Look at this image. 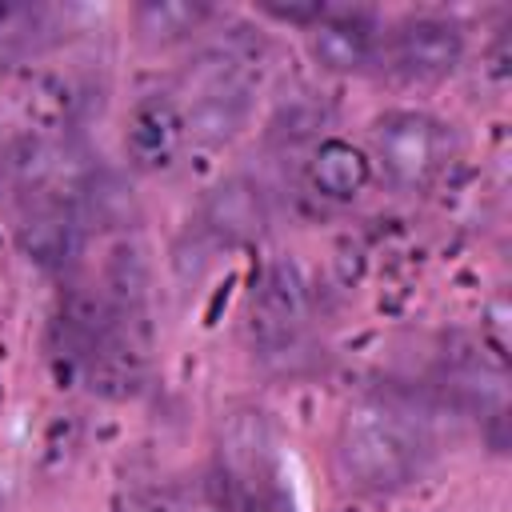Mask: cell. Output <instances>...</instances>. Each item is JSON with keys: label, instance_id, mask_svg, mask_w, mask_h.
Instances as JSON below:
<instances>
[{"label": "cell", "instance_id": "obj_1", "mask_svg": "<svg viewBox=\"0 0 512 512\" xmlns=\"http://www.w3.org/2000/svg\"><path fill=\"white\" fill-rule=\"evenodd\" d=\"M336 460L364 492H396L424 476L432 460L428 424L400 400L372 396L348 408L336 432Z\"/></svg>", "mask_w": 512, "mask_h": 512}, {"label": "cell", "instance_id": "obj_2", "mask_svg": "<svg viewBox=\"0 0 512 512\" xmlns=\"http://www.w3.org/2000/svg\"><path fill=\"white\" fill-rule=\"evenodd\" d=\"M184 124L188 136L220 148L228 144L252 116L256 84H260V40L232 32L220 44H208L184 72Z\"/></svg>", "mask_w": 512, "mask_h": 512}, {"label": "cell", "instance_id": "obj_3", "mask_svg": "<svg viewBox=\"0 0 512 512\" xmlns=\"http://www.w3.org/2000/svg\"><path fill=\"white\" fill-rule=\"evenodd\" d=\"M212 488L224 512H296L280 484L272 420L260 408H232L220 420Z\"/></svg>", "mask_w": 512, "mask_h": 512}, {"label": "cell", "instance_id": "obj_4", "mask_svg": "<svg viewBox=\"0 0 512 512\" xmlns=\"http://www.w3.org/2000/svg\"><path fill=\"white\" fill-rule=\"evenodd\" d=\"M372 148H376L384 176L396 188L424 192L456 160V132H452V124H444L428 112L396 108L372 124Z\"/></svg>", "mask_w": 512, "mask_h": 512}, {"label": "cell", "instance_id": "obj_5", "mask_svg": "<svg viewBox=\"0 0 512 512\" xmlns=\"http://www.w3.org/2000/svg\"><path fill=\"white\" fill-rule=\"evenodd\" d=\"M312 296H308V280L292 260H276L264 268L256 292H252V308H248V332L252 344L272 356L284 348L300 344V328L308 320Z\"/></svg>", "mask_w": 512, "mask_h": 512}, {"label": "cell", "instance_id": "obj_6", "mask_svg": "<svg viewBox=\"0 0 512 512\" xmlns=\"http://www.w3.org/2000/svg\"><path fill=\"white\" fill-rule=\"evenodd\" d=\"M464 56V32L444 16H408L384 40V64L400 80L428 84L444 80Z\"/></svg>", "mask_w": 512, "mask_h": 512}, {"label": "cell", "instance_id": "obj_7", "mask_svg": "<svg viewBox=\"0 0 512 512\" xmlns=\"http://www.w3.org/2000/svg\"><path fill=\"white\" fill-rule=\"evenodd\" d=\"M184 140H188V124H184V108L176 104L172 92H148L132 104L128 120H124V152L136 168H144V172L172 168Z\"/></svg>", "mask_w": 512, "mask_h": 512}, {"label": "cell", "instance_id": "obj_8", "mask_svg": "<svg viewBox=\"0 0 512 512\" xmlns=\"http://www.w3.org/2000/svg\"><path fill=\"white\" fill-rule=\"evenodd\" d=\"M308 52L328 72H360L380 52V24L364 8H328L308 28Z\"/></svg>", "mask_w": 512, "mask_h": 512}, {"label": "cell", "instance_id": "obj_9", "mask_svg": "<svg viewBox=\"0 0 512 512\" xmlns=\"http://www.w3.org/2000/svg\"><path fill=\"white\" fill-rule=\"evenodd\" d=\"M80 240H84V220L64 200H28V208L16 224L20 252L44 272L68 268L80 252Z\"/></svg>", "mask_w": 512, "mask_h": 512}, {"label": "cell", "instance_id": "obj_10", "mask_svg": "<svg viewBox=\"0 0 512 512\" xmlns=\"http://www.w3.org/2000/svg\"><path fill=\"white\" fill-rule=\"evenodd\" d=\"M268 228V196L252 176H228L208 188L200 204V232L208 240L240 244Z\"/></svg>", "mask_w": 512, "mask_h": 512}, {"label": "cell", "instance_id": "obj_11", "mask_svg": "<svg viewBox=\"0 0 512 512\" xmlns=\"http://www.w3.org/2000/svg\"><path fill=\"white\" fill-rule=\"evenodd\" d=\"M372 180V160L348 140H320L308 156V184L324 200H356Z\"/></svg>", "mask_w": 512, "mask_h": 512}, {"label": "cell", "instance_id": "obj_12", "mask_svg": "<svg viewBox=\"0 0 512 512\" xmlns=\"http://www.w3.org/2000/svg\"><path fill=\"white\" fill-rule=\"evenodd\" d=\"M132 20H136V32L144 44L168 48V44H180L192 32H200L212 20V8L196 4V0H144L132 12Z\"/></svg>", "mask_w": 512, "mask_h": 512}, {"label": "cell", "instance_id": "obj_13", "mask_svg": "<svg viewBox=\"0 0 512 512\" xmlns=\"http://www.w3.org/2000/svg\"><path fill=\"white\" fill-rule=\"evenodd\" d=\"M332 124V104L324 100V92H292L284 100H276L272 116H268V140L280 148L304 144V140H320V132Z\"/></svg>", "mask_w": 512, "mask_h": 512}, {"label": "cell", "instance_id": "obj_14", "mask_svg": "<svg viewBox=\"0 0 512 512\" xmlns=\"http://www.w3.org/2000/svg\"><path fill=\"white\" fill-rule=\"evenodd\" d=\"M148 260L140 244H116L104 268V296L116 312L128 316H144V300H148Z\"/></svg>", "mask_w": 512, "mask_h": 512}, {"label": "cell", "instance_id": "obj_15", "mask_svg": "<svg viewBox=\"0 0 512 512\" xmlns=\"http://www.w3.org/2000/svg\"><path fill=\"white\" fill-rule=\"evenodd\" d=\"M480 336H484V344L492 348V356H496V364H500L504 352H508V300H504V296H496V300L488 304L484 324H480Z\"/></svg>", "mask_w": 512, "mask_h": 512}, {"label": "cell", "instance_id": "obj_16", "mask_svg": "<svg viewBox=\"0 0 512 512\" xmlns=\"http://www.w3.org/2000/svg\"><path fill=\"white\" fill-rule=\"evenodd\" d=\"M8 148H12V140L0 132V176H4V168H8Z\"/></svg>", "mask_w": 512, "mask_h": 512}]
</instances>
